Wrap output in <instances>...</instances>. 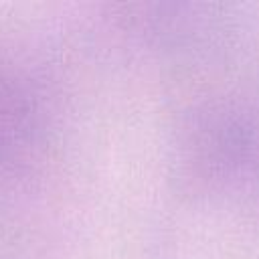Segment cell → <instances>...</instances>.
I'll return each mask as SVG.
<instances>
[{
    "label": "cell",
    "mask_w": 259,
    "mask_h": 259,
    "mask_svg": "<svg viewBox=\"0 0 259 259\" xmlns=\"http://www.w3.org/2000/svg\"><path fill=\"white\" fill-rule=\"evenodd\" d=\"M249 174L259 176V115H253V150H251Z\"/></svg>",
    "instance_id": "7a4b0ae2"
},
{
    "label": "cell",
    "mask_w": 259,
    "mask_h": 259,
    "mask_svg": "<svg viewBox=\"0 0 259 259\" xmlns=\"http://www.w3.org/2000/svg\"><path fill=\"white\" fill-rule=\"evenodd\" d=\"M253 115L237 105L210 103L194 109L174 144L176 174L192 192H214L249 174Z\"/></svg>",
    "instance_id": "6da1fadb"
}]
</instances>
